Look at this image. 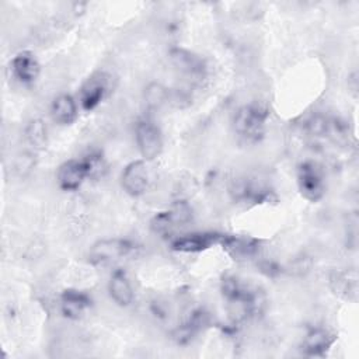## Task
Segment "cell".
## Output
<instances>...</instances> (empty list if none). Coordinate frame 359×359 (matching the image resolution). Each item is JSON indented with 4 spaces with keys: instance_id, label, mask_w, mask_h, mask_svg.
Instances as JSON below:
<instances>
[{
    "instance_id": "1",
    "label": "cell",
    "mask_w": 359,
    "mask_h": 359,
    "mask_svg": "<svg viewBox=\"0 0 359 359\" xmlns=\"http://www.w3.org/2000/svg\"><path fill=\"white\" fill-rule=\"evenodd\" d=\"M268 119V109L261 104H248L241 107L234 116V130L247 140H258Z\"/></svg>"
},
{
    "instance_id": "2",
    "label": "cell",
    "mask_w": 359,
    "mask_h": 359,
    "mask_svg": "<svg viewBox=\"0 0 359 359\" xmlns=\"http://www.w3.org/2000/svg\"><path fill=\"white\" fill-rule=\"evenodd\" d=\"M112 76L107 72L93 73L79 90V101L84 111L95 109L112 91Z\"/></svg>"
},
{
    "instance_id": "3",
    "label": "cell",
    "mask_w": 359,
    "mask_h": 359,
    "mask_svg": "<svg viewBox=\"0 0 359 359\" xmlns=\"http://www.w3.org/2000/svg\"><path fill=\"white\" fill-rule=\"evenodd\" d=\"M297 187L304 199L318 202L325 194V178L321 167L311 160L303 161L297 167Z\"/></svg>"
},
{
    "instance_id": "4",
    "label": "cell",
    "mask_w": 359,
    "mask_h": 359,
    "mask_svg": "<svg viewBox=\"0 0 359 359\" xmlns=\"http://www.w3.org/2000/svg\"><path fill=\"white\" fill-rule=\"evenodd\" d=\"M135 139L144 161H151L161 154L163 136L158 126H156L150 119L144 118L136 122Z\"/></svg>"
},
{
    "instance_id": "5",
    "label": "cell",
    "mask_w": 359,
    "mask_h": 359,
    "mask_svg": "<svg viewBox=\"0 0 359 359\" xmlns=\"http://www.w3.org/2000/svg\"><path fill=\"white\" fill-rule=\"evenodd\" d=\"M133 250V244L125 238H105L93 244L88 259L94 265H107L122 259Z\"/></svg>"
},
{
    "instance_id": "6",
    "label": "cell",
    "mask_w": 359,
    "mask_h": 359,
    "mask_svg": "<svg viewBox=\"0 0 359 359\" xmlns=\"http://www.w3.org/2000/svg\"><path fill=\"white\" fill-rule=\"evenodd\" d=\"M121 184L128 195L133 198L142 196L150 185V175L146 161L135 160L129 163L122 171Z\"/></svg>"
},
{
    "instance_id": "7",
    "label": "cell",
    "mask_w": 359,
    "mask_h": 359,
    "mask_svg": "<svg viewBox=\"0 0 359 359\" xmlns=\"http://www.w3.org/2000/svg\"><path fill=\"white\" fill-rule=\"evenodd\" d=\"M222 234L216 231H196L180 236L171 241V248L177 252H202L215 244H220Z\"/></svg>"
},
{
    "instance_id": "8",
    "label": "cell",
    "mask_w": 359,
    "mask_h": 359,
    "mask_svg": "<svg viewBox=\"0 0 359 359\" xmlns=\"http://www.w3.org/2000/svg\"><path fill=\"white\" fill-rule=\"evenodd\" d=\"M170 60L180 73L194 80L202 79L206 73V65L203 59L184 48H172L170 50Z\"/></svg>"
},
{
    "instance_id": "9",
    "label": "cell",
    "mask_w": 359,
    "mask_h": 359,
    "mask_svg": "<svg viewBox=\"0 0 359 359\" xmlns=\"http://www.w3.org/2000/svg\"><path fill=\"white\" fill-rule=\"evenodd\" d=\"M86 178L87 172L83 160H67L62 163L56 174L59 188L66 192L77 191Z\"/></svg>"
},
{
    "instance_id": "10",
    "label": "cell",
    "mask_w": 359,
    "mask_h": 359,
    "mask_svg": "<svg viewBox=\"0 0 359 359\" xmlns=\"http://www.w3.org/2000/svg\"><path fill=\"white\" fill-rule=\"evenodd\" d=\"M11 72L20 83L32 84L39 76L41 66L32 52L21 50L11 60Z\"/></svg>"
},
{
    "instance_id": "11",
    "label": "cell",
    "mask_w": 359,
    "mask_h": 359,
    "mask_svg": "<svg viewBox=\"0 0 359 359\" xmlns=\"http://www.w3.org/2000/svg\"><path fill=\"white\" fill-rule=\"evenodd\" d=\"M220 245L234 259H248L259 250V243L255 238L234 234H222Z\"/></svg>"
},
{
    "instance_id": "12",
    "label": "cell",
    "mask_w": 359,
    "mask_h": 359,
    "mask_svg": "<svg viewBox=\"0 0 359 359\" xmlns=\"http://www.w3.org/2000/svg\"><path fill=\"white\" fill-rule=\"evenodd\" d=\"M90 306L91 299L84 292L76 289H66L60 294V311L69 320L81 318L90 309Z\"/></svg>"
},
{
    "instance_id": "13",
    "label": "cell",
    "mask_w": 359,
    "mask_h": 359,
    "mask_svg": "<svg viewBox=\"0 0 359 359\" xmlns=\"http://www.w3.org/2000/svg\"><path fill=\"white\" fill-rule=\"evenodd\" d=\"M335 335L325 328H311L306 334L302 342V352L307 356H324L327 351L332 346Z\"/></svg>"
},
{
    "instance_id": "14",
    "label": "cell",
    "mask_w": 359,
    "mask_h": 359,
    "mask_svg": "<svg viewBox=\"0 0 359 359\" xmlns=\"http://www.w3.org/2000/svg\"><path fill=\"white\" fill-rule=\"evenodd\" d=\"M108 292H109V296L112 297V300L118 306H122V307L129 306L135 297L132 285H130L125 271H122V269H116L111 275V279L108 283Z\"/></svg>"
},
{
    "instance_id": "15",
    "label": "cell",
    "mask_w": 359,
    "mask_h": 359,
    "mask_svg": "<svg viewBox=\"0 0 359 359\" xmlns=\"http://www.w3.org/2000/svg\"><path fill=\"white\" fill-rule=\"evenodd\" d=\"M52 119L59 125H72L79 115L77 104L70 94L57 95L50 105Z\"/></svg>"
},
{
    "instance_id": "16",
    "label": "cell",
    "mask_w": 359,
    "mask_h": 359,
    "mask_svg": "<svg viewBox=\"0 0 359 359\" xmlns=\"http://www.w3.org/2000/svg\"><path fill=\"white\" fill-rule=\"evenodd\" d=\"M206 323H208V316L202 310L195 311L184 324H181L174 330L172 338L175 339L177 344L187 345L194 339V337L202 330V327Z\"/></svg>"
},
{
    "instance_id": "17",
    "label": "cell",
    "mask_w": 359,
    "mask_h": 359,
    "mask_svg": "<svg viewBox=\"0 0 359 359\" xmlns=\"http://www.w3.org/2000/svg\"><path fill=\"white\" fill-rule=\"evenodd\" d=\"M356 272L355 271H341L331 276V285L335 293L349 299L351 294H356Z\"/></svg>"
},
{
    "instance_id": "18",
    "label": "cell",
    "mask_w": 359,
    "mask_h": 359,
    "mask_svg": "<svg viewBox=\"0 0 359 359\" xmlns=\"http://www.w3.org/2000/svg\"><path fill=\"white\" fill-rule=\"evenodd\" d=\"M25 140L34 149H43L48 143V130L46 125L41 118L31 119L25 126Z\"/></svg>"
},
{
    "instance_id": "19",
    "label": "cell",
    "mask_w": 359,
    "mask_h": 359,
    "mask_svg": "<svg viewBox=\"0 0 359 359\" xmlns=\"http://www.w3.org/2000/svg\"><path fill=\"white\" fill-rule=\"evenodd\" d=\"M83 164L86 167L87 178L94 181L101 180L108 171V164L101 153H90L83 158Z\"/></svg>"
},
{
    "instance_id": "20",
    "label": "cell",
    "mask_w": 359,
    "mask_h": 359,
    "mask_svg": "<svg viewBox=\"0 0 359 359\" xmlns=\"http://www.w3.org/2000/svg\"><path fill=\"white\" fill-rule=\"evenodd\" d=\"M168 90L160 83H150L144 90V100L149 108L157 109L168 101Z\"/></svg>"
},
{
    "instance_id": "21",
    "label": "cell",
    "mask_w": 359,
    "mask_h": 359,
    "mask_svg": "<svg viewBox=\"0 0 359 359\" xmlns=\"http://www.w3.org/2000/svg\"><path fill=\"white\" fill-rule=\"evenodd\" d=\"M175 227H178V226H177L170 209H165V210H161V212L156 213L150 220V229L156 234H160V236L170 234Z\"/></svg>"
},
{
    "instance_id": "22",
    "label": "cell",
    "mask_w": 359,
    "mask_h": 359,
    "mask_svg": "<svg viewBox=\"0 0 359 359\" xmlns=\"http://www.w3.org/2000/svg\"><path fill=\"white\" fill-rule=\"evenodd\" d=\"M175 108H185L191 104V97L182 90H168V101Z\"/></svg>"
},
{
    "instance_id": "23",
    "label": "cell",
    "mask_w": 359,
    "mask_h": 359,
    "mask_svg": "<svg viewBox=\"0 0 359 359\" xmlns=\"http://www.w3.org/2000/svg\"><path fill=\"white\" fill-rule=\"evenodd\" d=\"M328 129V123L324 118L321 116H314L310 122H309V130L317 136L325 133Z\"/></svg>"
}]
</instances>
